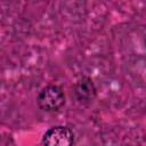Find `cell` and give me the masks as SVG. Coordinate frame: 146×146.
<instances>
[{
	"label": "cell",
	"instance_id": "7a4b0ae2",
	"mask_svg": "<svg viewBox=\"0 0 146 146\" xmlns=\"http://www.w3.org/2000/svg\"><path fill=\"white\" fill-rule=\"evenodd\" d=\"M42 144L43 146H73L74 133L64 125L52 127L43 135Z\"/></svg>",
	"mask_w": 146,
	"mask_h": 146
},
{
	"label": "cell",
	"instance_id": "6da1fadb",
	"mask_svg": "<svg viewBox=\"0 0 146 146\" xmlns=\"http://www.w3.org/2000/svg\"><path fill=\"white\" fill-rule=\"evenodd\" d=\"M38 104L47 112L58 111L65 104V95L63 89L56 84L46 86L38 95Z\"/></svg>",
	"mask_w": 146,
	"mask_h": 146
},
{
	"label": "cell",
	"instance_id": "3957f363",
	"mask_svg": "<svg viewBox=\"0 0 146 146\" xmlns=\"http://www.w3.org/2000/svg\"><path fill=\"white\" fill-rule=\"evenodd\" d=\"M74 94L79 102L90 103L96 97V87L89 76L80 78L74 84Z\"/></svg>",
	"mask_w": 146,
	"mask_h": 146
}]
</instances>
